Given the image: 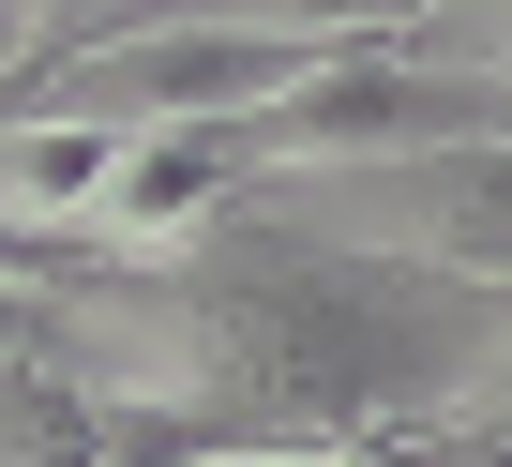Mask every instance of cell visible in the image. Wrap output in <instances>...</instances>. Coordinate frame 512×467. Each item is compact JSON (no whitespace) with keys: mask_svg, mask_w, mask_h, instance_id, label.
Wrapping results in <instances>:
<instances>
[{"mask_svg":"<svg viewBox=\"0 0 512 467\" xmlns=\"http://www.w3.org/2000/svg\"><path fill=\"white\" fill-rule=\"evenodd\" d=\"M0 377H46V287L0 272Z\"/></svg>","mask_w":512,"mask_h":467,"instance_id":"obj_1","label":"cell"},{"mask_svg":"<svg viewBox=\"0 0 512 467\" xmlns=\"http://www.w3.org/2000/svg\"><path fill=\"white\" fill-rule=\"evenodd\" d=\"M196 467H347V437H256V452H196Z\"/></svg>","mask_w":512,"mask_h":467,"instance_id":"obj_2","label":"cell"}]
</instances>
